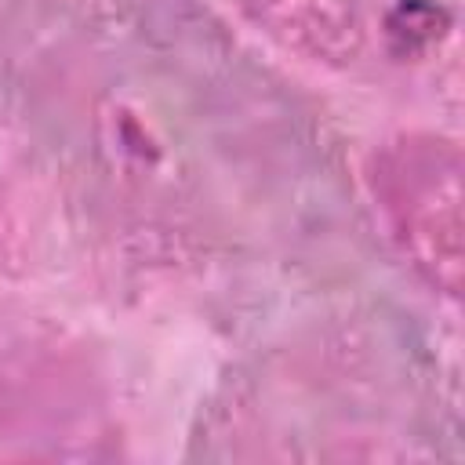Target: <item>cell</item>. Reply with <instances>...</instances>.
<instances>
[{
  "mask_svg": "<svg viewBox=\"0 0 465 465\" xmlns=\"http://www.w3.org/2000/svg\"><path fill=\"white\" fill-rule=\"evenodd\" d=\"M385 29H389L392 51L400 58H414V54L429 51L450 29V15L432 0H400L389 15Z\"/></svg>",
  "mask_w": 465,
  "mask_h": 465,
  "instance_id": "cell-1",
  "label": "cell"
}]
</instances>
